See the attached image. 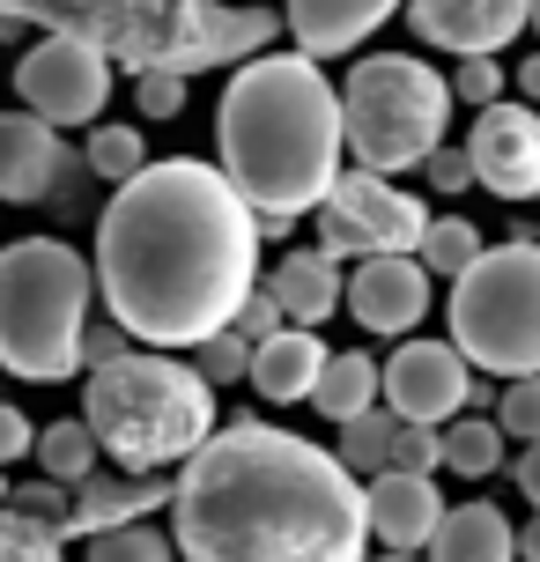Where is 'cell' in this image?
<instances>
[{"instance_id":"4","label":"cell","mask_w":540,"mask_h":562,"mask_svg":"<svg viewBox=\"0 0 540 562\" xmlns=\"http://www.w3.org/2000/svg\"><path fill=\"white\" fill-rule=\"evenodd\" d=\"M82 422L97 429V445H104L112 467L164 474V467L193 459L223 429V407H215V385L193 363H178L164 348H126V356L89 370Z\"/></svg>"},{"instance_id":"17","label":"cell","mask_w":540,"mask_h":562,"mask_svg":"<svg viewBox=\"0 0 540 562\" xmlns=\"http://www.w3.org/2000/svg\"><path fill=\"white\" fill-rule=\"evenodd\" d=\"M407 8V0H289L282 8V30L296 37V53L304 59H341V53H356L370 30H385Z\"/></svg>"},{"instance_id":"10","label":"cell","mask_w":540,"mask_h":562,"mask_svg":"<svg viewBox=\"0 0 540 562\" xmlns=\"http://www.w3.org/2000/svg\"><path fill=\"white\" fill-rule=\"evenodd\" d=\"M474 393H482V370L466 363L452 340L407 334L393 356H385V407H393L400 422L445 429V422H459V407H474Z\"/></svg>"},{"instance_id":"29","label":"cell","mask_w":540,"mask_h":562,"mask_svg":"<svg viewBox=\"0 0 540 562\" xmlns=\"http://www.w3.org/2000/svg\"><path fill=\"white\" fill-rule=\"evenodd\" d=\"M193 370L215 385V393H223V385H237V378H252V340L237 334V326H229V334H215V340H200V348H193Z\"/></svg>"},{"instance_id":"38","label":"cell","mask_w":540,"mask_h":562,"mask_svg":"<svg viewBox=\"0 0 540 562\" xmlns=\"http://www.w3.org/2000/svg\"><path fill=\"white\" fill-rule=\"evenodd\" d=\"M126 348H134V334H126V326H119V318H104V326H97V318H89V340H82L89 370H97V363H112V356H126Z\"/></svg>"},{"instance_id":"9","label":"cell","mask_w":540,"mask_h":562,"mask_svg":"<svg viewBox=\"0 0 540 562\" xmlns=\"http://www.w3.org/2000/svg\"><path fill=\"white\" fill-rule=\"evenodd\" d=\"M15 97H23L30 119L45 126H97V112L112 104V59L82 45V37H37L23 59H15Z\"/></svg>"},{"instance_id":"12","label":"cell","mask_w":540,"mask_h":562,"mask_svg":"<svg viewBox=\"0 0 540 562\" xmlns=\"http://www.w3.org/2000/svg\"><path fill=\"white\" fill-rule=\"evenodd\" d=\"M341 311L363 326V334L407 340L415 326H423V311H429V267L407 259V252L356 259V267H348V289H341Z\"/></svg>"},{"instance_id":"16","label":"cell","mask_w":540,"mask_h":562,"mask_svg":"<svg viewBox=\"0 0 540 562\" xmlns=\"http://www.w3.org/2000/svg\"><path fill=\"white\" fill-rule=\"evenodd\" d=\"M67 164H75V156H67L59 126H45V119H30V112H0V200H8V207L53 200Z\"/></svg>"},{"instance_id":"24","label":"cell","mask_w":540,"mask_h":562,"mask_svg":"<svg viewBox=\"0 0 540 562\" xmlns=\"http://www.w3.org/2000/svg\"><path fill=\"white\" fill-rule=\"evenodd\" d=\"M496 467H504V429H496V415H459V422H445V474L488 481Z\"/></svg>"},{"instance_id":"3","label":"cell","mask_w":540,"mask_h":562,"mask_svg":"<svg viewBox=\"0 0 540 562\" xmlns=\"http://www.w3.org/2000/svg\"><path fill=\"white\" fill-rule=\"evenodd\" d=\"M215 156H223L215 170L259 215V237H282L341 186V82H326V67L304 53L245 59L215 104Z\"/></svg>"},{"instance_id":"44","label":"cell","mask_w":540,"mask_h":562,"mask_svg":"<svg viewBox=\"0 0 540 562\" xmlns=\"http://www.w3.org/2000/svg\"><path fill=\"white\" fill-rule=\"evenodd\" d=\"M370 562H415V555H370Z\"/></svg>"},{"instance_id":"34","label":"cell","mask_w":540,"mask_h":562,"mask_svg":"<svg viewBox=\"0 0 540 562\" xmlns=\"http://www.w3.org/2000/svg\"><path fill=\"white\" fill-rule=\"evenodd\" d=\"M134 104H142V119H178L185 112V75H134Z\"/></svg>"},{"instance_id":"41","label":"cell","mask_w":540,"mask_h":562,"mask_svg":"<svg viewBox=\"0 0 540 562\" xmlns=\"http://www.w3.org/2000/svg\"><path fill=\"white\" fill-rule=\"evenodd\" d=\"M518 89H526V104H540V53L518 59Z\"/></svg>"},{"instance_id":"11","label":"cell","mask_w":540,"mask_h":562,"mask_svg":"<svg viewBox=\"0 0 540 562\" xmlns=\"http://www.w3.org/2000/svg\"><path fill=\"white\" fill-rule=\"evenodd\" d=\"M466 164H474V186L496 200H540V104H488L474 112V134H466Z\"/></svg>"},{"instance_id":"14","label":"cell","mask_w":540,"mask_h":562,"mask_svg":"<svg viewBox=\"0 0 540 562\" xmlns=\"http://www.w3.org/2000/svg\"><path fill=\"white\" fill-rule=\"evenodd\" d=\"M178 496V474H97L75 488V510H67V540H97V533H119V526H142L156 510H171Z\"/></svg>"},{"instance_id":"20","label":"cell","mask_w":540,"mask_h":562,"mask_svg":"<svg viewBox=\"0 0 540 562\" xmlns=\"http://www.w3.org/2000/svg\"><path fill=\"white\" fill-rule=\"evenodd\" d=\"M429 562H518V526L496 504H452L429 540Z\"/></svg>"},{"instance_id":"21","label":"cell","mask_w":540,"mask_h":562,"mask_svg":"<svg viewBox=\"0 0 540 562\" xmlns=\"http://www.w3.org/2000/svg\"><path fill=\"white\" fill-rule=\"evenodd\" d=\"M378 400H385V363H370L363 348H334V356H326V370H318L312 407L326 422H356V415H370Z\"/></svg>"},{"instance_id":"26","label":"cell","mask_w":540,"mask_h":562,"mask_svg":"<svg viewBox=\"0 0 540 562\" xmlns=\"http://www.w3.org/2000/svg\"><path fill=\"white\" fill-rule=\"evenodd\" d=\"M482 252H488V245H482V229L466 223V215H437L415 259L429 267V281H459V274H466V267H474Z\"/></svg>"},{"instance_id":"19","label":"cell","mask_w":540,"mask_h":562,"mask_svg":"<svg viewBox=\"0 0 540 562\" xmlns=\"http://www.w3.org/2000/svg\"><path fill=\"white\" fill-rule=\"evenodd\" d=\"M326 340L312 334V326H282L274 340H259L252 348V393L274 400V407H296V400L318 393V370H326Z\"/></svg>"},{"instance_id":"37","label":"cell","mask_w":540,"mask_h":562,"mask_svg":"<svg viewBox=\"0 0 540 562\" xmlns=\"http://www.w3.org/2000/svg\"><path fill=\"white\" fill-rule=\"evenodd\" d=\"M30 451H37V429H30V415L0 400V474H8L15 459H30Z\"/></svg>"},{"instance_id":"7","label":"cell","mask_w":540,"mask_h":562,"mask_svg":"<svg viewBox=\"0 0 540 562\" xmlns=\"http://www.w3.org/2000/svg\"><path fill=\"white\" fill-rule=\"evenodd\" d=\"M452 348L482 378H540V245H488L452 281Z\"/></svg>"},{"instance_id":"45","label":"cell","mask_w":540,"mask_h":562,"mask_svg":"<svg viewBox=\"0 0 540 562\" xmlns=\"http://www.w3.org/2000/svg\"><path fill=\"white\" fill-rule=\"evenodd\" d=\"M0 510H8V474H0Z\"/></svg>"},{"instance_id":"40","label":"cell","mask_w":540,"mask_h":562,"mask_svg":"<svg viewBox=\"0 0 540 562\" xmlns=\"http://www.w3.org/2000/svg\"><path fill=\"white\" fill-rule=\"evenodd\" d=\"M511 481H518V496L540 510V445H526L518 451V467H511Z\"/></svg>"},{"instance_id":"42","label":"cell","mask_w":540,"mask_h":562,"mask_svg":"<svg viewBox=\"0 0 540 562\" xmlns=\"http://www.w3.org/2000/svg\"><path fill=\"white\" fill-rule=\"evenodd\" d=\"M518 562H540V510L518 526Z\"/></svg>"},{"instance_id":"28","label":"cell","mask_w":540,"mask_h":562,"mask_svg":"<svg viewBox=\"0 0 540 562\" xmlns=\"http://www.w3.org/2000/svg\"><path fill=\"white\" fill-rule=\"evenodd\" d=\"M0 562H67V540L23 510H0Z\"/></svg>"},{"instance_id":"43","label":"cell","mask_w":540,"mask_h":562,"mask_svg":"<svg viewBox=\"0 0 540 562\" xmlns=\"http://www.w3.org/2000/svg\"><path fill=\"white\" fill-rule=\"evenodd\" d=\"M526 30H533V37H540V0H533V15H526Z\"/></svg>"},{"instance_id":"36","label":"cell","mask_w":540,"mask_h":562,"mask_svg":"<svg viewBox=\"0 0 540 562\" xmlns=\"http://www.w3.org/2000/svg\"><path fill=\"white\" fill-rule=\"evenodd\" d=\"M282 326H289L282 304H274L267 289H252V296H245V311H237V334H245V340L259 348V340H274V334H282Z\"/></svg>"},{"instance_id":"22","label":"cell","mask_w":540,"mask_h":562,"mask_svg":"<svg viewBox=\"0 0 540 562\" xmlns=\"http://www.w3.org/2000/svg\"><path fill=\"white\" fill-rule=\"evenodd\" d=\"M104 467V445H97V429L82 415L75 422H53V429H37V474L59 481V488H82L89 474Z\"/></svg>"},{"instance_id":"13","label":"cell","mask_w":540,"mask_h":562,"mask_svg":"<svg viewBox=\"0 0 540 562\" xmlns=\"http://www.w3.org/2000/svg\"><path fill=\"white\" fill-rule=\"evenodd\" d=\"M533 15V0H407V23L423 45L459 59H496Z\"/></svg>"},{"instance_id":"2","label":"cell","mask_w":540,"mask_h":562,"mask_svg":"<svg viewBox=\"0 0 540 562\" xmlns=\"http://www.w3.org/2000/svg\"><path fill=\"white\" fill-rule=\"evenodd\" d=\"M171 540L185 562H370L363 481L274 422H223L178 467Z\"/></svg>"},{"instance_id":"6","label":"cell","mask_w":540,"mask_h":562,"mask_svg":"<svg viewBox=\"0 0 540 562\" xmlns=\"http://www.w3.org/2000/svg\"><path fill=\"white\" fill-rule=\"evenodd\" d=\"M341 126L356 170H415L423 156L445 148L452 126V82L415 53H363L341 82Z\"/></svg>"},{"instance_id":"31","label":"cell","mask_w":540,"mask_h":562,"mask_svg":"<svg viewBox=\"0 0 540 562\" xmlns=\"http://www.w3.org/2000/svg\"><path fill=\"white\" fill-rule=\"evenodd\" d=\"M8 510H23V518H37V526H53L59 540H67V510H75V488H59V481H23V488H8Z\"/></svg>"},{"instance_id":"25","label":"cell","mask_w":540,"mask_h":562,"mask_svg":"<svg viewBox=\"0 0 540 562\" xmlns=\"http://www.w3.org/2000/svg\"><path fill=\"white\" fill-rule=\"evenodd\" d=\"M82 164H89V178H97V186H126L134 170H148V140H142V126H89Z\"/></svg>"},{"instance_id":"18","label":"cell","mask_w":540,"mask_h":562,"mask_svg":"<svg viewBox=\"0 0 540 562\" xmlns=\"http://www.w3.org/2000/svg\"><path fill=\"white\" fill-rule=\"evenodd\" d=\"M259 289L282 304V318L289 326H326L334 311H341V289H348V274H341V259H326L312 245V252H282L267 274H259Z\"/></svg>"},{"instance_id":"5","label":"cell","mask_w":540,"mask_h":562,"mask_svg":"<svg viewBox=\"0 0 540 562\" xmlns=\"http://www.w3.org/2000/svg\"><path fill=\"white\" fill-rule=\"evenodd\" d=\"M89 318H97V267L67 237L0 245V370L8 378L59 385L89 370Z\"/></svg>"},{"instance_id":"15","label":"cell","mask_w":540,"mask_h":562,"mask_svg":"<svg viewBox=\"0 0 540 562\" xmlns=\"http://www.w3.org/2000/svg\"><path fill=\"white\" fill-rule=\"evenodd\" d=\"M363 510H370V540H385V555H429L452 504L437 496L429 474H378L363 481Z\"/></svg>"},{"instance_id":"32","label":"cell","mask_w":540,"mask_h":562,"mask_svg":"<svg viewBox=\"0 0 540 562\" xmlns=\"http://www.w3.org/2000/svg\"><path fill=\"white\" fill-rule=\"evenodd\" d=\"M437 467H445V429L400 422L393 429V474H437Z\"/></svg>"},{"instance_id":"8","label":"cell","mask_w":540,"mask_h":562,"mask_svg":"<svg viewBox=\"0 0 540 562\" xmlns=\"http://www.w3.org/2000/svg\"><path fill=\"white\" fill-rule=\"evenodd\" d=\"M429 215L415 193H400L393 178L378 170H341V186L326 193L318 207V252L326 259H378V252H423L429 237Z\"/></svg>"},{"instance_id":"35","label":"cell","mask_w":540,"mask_h":562,"mask_svg":"<svg viewBox=\"0 0 540 562\" xmlns=\"http://www.w3.org/2000/svg\"><path fill=\"white\" fill-rule=\"evenodd\" d=\"M423 178H429V193H466L474 186V164H466V148H437V156H423Z\"/></svg>"},{"instance_id":"39","label":"cell","mask_w":540,"mask_h":562,"mask_svg":"<svg viewBox=\"0 0 540 562\" xmlns=\"http://www.w3.org/2000/svg\"><path fill=\"white\" fill-rule=\"evenodd\" d=\"M89 186H97V178H89V164L75 156V164L59 170V186H53V200H45V207H59V215H75V207L89 200Z\"/></svg>"},{"instance_id":"23","label":"cell","mask_w":540,"mask_h":562,"mask_svg":"<svg viewBox=\"0 0 540 562\" xmlns=\"http://www.w3.org/2000/svg\"><path fill=\"white\" fill-rule=\"evenodd\" d=\"M393 429H400L393 407H370V415L341 422V445H334V459H341V467H348L356 481L393 474Z\"/></svg>"},{"instance_id":"33","label":"cell","mask_w":540,"mask_h":562,"mask_svg":"<svg viewBox=\"0 0 540 562\" xmlns=\"http://www.w3.org/2000/svg\"><path fill=\"white\" fill-rule=\"evenodd\" d=\"M452 104H474V112L504 104V67H496V59H459V75H452Z\"/></svg>"},{"instance_id":"1","label":"cell","mask_w":540,"mask_h":562,"mask_svg":"<svg viewBox=\"0 0 540 562\" xmlns=\"http://www.w3.org/2000/svg\"><path fill=\"white\" fill-rule=\"evenodd\" d=\"M97 304L142 348H200L259 289V215L215 164L164 156L97 215Z\"/></svg>"},{"instance_id":"30","label":"cell","mask_w":540,"mask_h":562,"mask_svg":"<svg viewBox=\"0 0 540 562\" xmlns=\"http://www.w3.org/2000/svg\"><path fill=\"white\" fill-rule=\"evenodd\" d=\"M496 429L518 437V445H540V378H511L496 393Z\"/></svg>"},{"instance_id":"27","label":"cell","mask_w":540,"mask_h":562,"mask_svg":"<svg viewBox=\"0 0 540 562\" xmlns=\"http://www.w3.org/2000/svg\"><path fill=\"white\" fill-rule=\"evenodd\" d=\"M89 562H178V540L164 526H119V533H97L89 540Z\"/></svg>"}]
</instances>
